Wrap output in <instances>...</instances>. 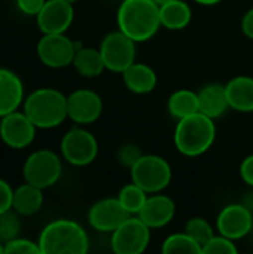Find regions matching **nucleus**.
Instances as JSON below:
<instances>
[{
  "mask_svg": "<svg viewBox=\"0 0 253 254\" xmlns=\"http://www.w3.org/2000/svg\"><path fill=\"white\" fill-rule=\"evenodd\" d=\"M4 254H42L37 241L27 238H13L4 244Z\"/></svg>",
  "mask_w": 253,
  "mask_h": 254,
  "instance_id": "nucleus-30",
  "label": "nucleus"
},
{
  "mask_svg": "<svg viewBox=\"0 0 253 254\" xmlns=\"http://www.w3.org/2000/svg\"><path fill=\"white\" fill-rule=\"evenodd\" d=\"M37 243L42 254H85L89 250L86 231L70 219H57L48 223Z\"/></svg>",
  "mask_w": 253,
  "mask_h": 254,
  "instance_id": "nucleus-2",
  "label": "nucleus"
},
{
  "mask_svg": "<svg viewBox=\"0 0 253 254\" xmlns=\"http://www.w3.org/2000/svg\"><path fill=\"white\" fill-rule=\"evenodd\" d=\"M36 125L19 110L0 118V138L10 149H25L36 137Z\"/></svg>",
  "mask_w": 253,
  "mask_h": 254,
  "instance_id": "nucleus-11",
  "label": "nucleus"
},
{
  "mask_svg": "<svg viewBox=\"0 0 253 254\" xmlns=\"http://www.w3.org/2000/svg\"><path fill=\"white\" fill-rule=\"evenodd\" d=\"M148 196H149V193L143 188H140L137 183H134V182L122 186L119 193H118V199L121 201L124 208L131 216H137L139 214V211L145 205Z\"/></svg>",
  "mask_w": 253,
  "mask_h": 254,
  "instance_id": "nucleus-25",
  "label": "nucleus"
},
{
  "mask_svg": "<svg viewBox=\"0 0 253 254\" xmlns=\"http://www.w3.org/2000/svg\"><path fill=\"white\" fill-rule=\"evenodd\" d=\"M183 231L189 237H192L201 246V250H203V246L215 235V231H213L212 225L206 219H203V217H192V219H189L186 222Z\"/></svg>",
  "mask_w": 253,
  "mask_h": 254,
  "instance_id": "nucleus-27",
  "label": "nucleus"
},
{
  "mask_svg": "<svg viewBox=\"0 0 253 254\" xmlns=\"http://www.w3.org/2000/svg\"><path fill=\"white\" fill-rule=\"evenodd\" d=\"M67 1H70V3H75V1H78V0H67Z\"/></svg>",
  "mask_w": 253,
  "mask_h": 254,
  "instance_id": "nucleus-39",
  "label": "nucleus"
},
{
  "mask_svg": "<svg viewBox=\"0 0 253 254\" xmlns=\"http://www.w3.org/2000/svg\"><path fill=\"white\" fill-rule=\"evenodd\" d=\"M157 4H164V3H167V1H170V0H154Z\"/></svg>",
  "mask_w": 253,
  "mask_h": 254,
  "instance_id": "nucleus-37",
  "label": "nucleus"
},
{
  "mask_svg": "<svg viewBox=\"0 0 253 254\" xmlns=\"http://www.w3.org/2000/svg\"><path fill=\"white\" fill-rule=\"evenodd\" d=\"M240 177L248 186L253 188V153L246 156L240 164Z\"/></svg>",
  "mask_w": 253,
  "mask_h": 254,
  "instance_id": "nucleus-34",
  "label": "nucleus"
},
{
  "mask_svg": "<svg viewBox=\"0 0 253 254\" xmlns=\"http://www.w3.org/2000/svg\"><path fill=\"white\" fill-rule=\"evenodd\" d=\"M136 45L137 42H134L119 28L106 34L98 48L104 60L106 70L113 73H122L133 63H136Z\"/></svg>",
  "mask_w": 253,
  "mask_h": 254,
  "instance_id": "nucleus-9",
  "label": "nucleus"
},
{
  "mask_svg": "<svg viewBox=\"0 0 253 254\" xmlns=\"http://www.w3.org/2000/svg\"><path fill=\"white\" fill-rule=\"evenodd\" d=\"M18 216L19 214H16L13 210L0 213V243L6 244L19 235L21 223Z\"/></svg>",
  "mask_w": 253,
  "mask_h": 254,
  "instance_id": "nucleus-28",
  "label": "nucleus"
},
{
  "mask_svg": "<svg viewBox=\"0 0 253 254\" xmlns=\"http://www.w3.org/2000/svg\"><path fill=\"white\" fill-rule=\"evenodd\" d=\"M61 156L70 165L86 167L92 164L98 155V141L85 128L76 127L69 129L60 143Z\"/></svg>",
  "mask_w": 253,
  "mask_h": 254,
  "instance_id": "nucleus-7",
  "label": "nucleus"
},
{
  "mask_svg": "<svg viewBox=\"0 0 253 254\" xmlns=\"http://www.w3.org/2000/svg\"><path fill=\"white\" fill-rule=\"evenodd\" d=\"M194 1L198 3V4H203V6H213V4L221 3L222 0H194Z\"/></svg>",
  "mask_w": 253,
  "mask_h": 254,
  "instance_id": "nucleus-36",
  "label": "nucleus"
},
{
  "mask_svg": "<svg viewBox=\"0 0 253 254\" xmlns=\"http://www.w3.org/2000/svg\"><path fill=\"white\" fill-rule=\"evenodd\" d=\"M160 19L161 27L171 31H179L186 28L192 21V9L183 0H170L160 4Z\"/></svg>",
  "mask_w": 253,
  "mask_h": 254,
  "instance_id": "nucleus-22",
  "label": "nucleus"
},
{
  "mask_svg": "<svg viewBox=\"0 0 253 254\" xmlns=\"http://www.w3.org/2000/svg\"><path fill=\"white\" fill-rule=\"evenodd\" d=\"M22 112L39 129H51L67 118V97L55 88H37L24 98Z\"/></svg>",
  "mask_w": 253,
  "mask_h": 254,
  "instance_id": "nucleus-4",
  "label": "nucleus"
},
{
  "mask_svg": "<svg viewBox=\"0 0 253 254\" xmlns=\"http://www.w3.org/2000/svg\"><path fill=\"white\" fill-rule=\"evenodd\" d=\"M0 254H4V244L0 243Z\"/></svg>",
  "mask_w": 253,
  "mask_h": 254,
  "instance_id": "nucleus-38",
  "label": "nucleus"
},
{
  "mask_svg": "<svg viewBox=\"0 0 253 254\" xmlns=\"http://www.w3.org/2000/svg\"><path fill=\"white\" fill-rule=\"evenodd\" d=\"M151 228L137 216H130L110 234V247L116 254H142L151 243Z\"/></svg>",
  "mask_w": 253,
  "mask_h": 254,
  "instance_id": "nucleus-8",
  "label": "nucleus"
},
{
  "mask_svg": "<svg viewBox=\"0 0 253 254\" xmlns=\"http://www.w3.org/2000/svg\"><path fill=\"white\" fill-rule=\"evenodd\" d=\"M131 182L137 183L148 193H158L171 183L173 171L167 159L158 155H142L130 168Z\"/></svg>",
  "mask_w": 253,
  "mask_h": 254,
  "instance_id": "nucleus-5",
  "label": "nucleus"
},
{
  "mask_svg": "<svg viewBox=\"0 0 253 254\" xmlns=\"http://www.w3.org/2000/svg\"><path fill=\"white\" fill-rule=\"evenodd\" d=\"M239 249L236 246V241L218 234L213 235L204 246L201 254H237Z\"/></svg>",
  "mask_w": 253,
  "mask_h": 254,
  "instance_id": "nucleus-29",
  "label": "nucleus"
},
{
  "mask_svg": "<svg viewBox=\"0 0 253 254\" xmlns=\"http://www.w3.org/2000/svg\"><path fill=\"white\" fill-rule=\"evenodd\" d=\"M24 103V85L16 73L0 68V118L19 110Z\"/></svg>",
  "mask_w": 253,
  "mask_h": 254,
  "instance_id": "nucleus-17",
  "label": "nucleus"
},
{
  "mask_svg": "<svg viewBox=\"0 0 253 254\" xmlns=\"http://www.w3.org/2000/svg\"><path fill=\"white\" fill-rule=\"evenodd\" d=\"M174 146L179 153L188 158L201 156L216 140L215 121L201 112L177 121L174 128Z\"/></svg>",
  "mask_w": 253,
  "mask_h": 254,
  "instance_id": "nucleus-3",
  "label": "nucleus"
},
{
  "mask_svg": "<svg viewBox=\"0 0 253 254\" xmlns=\"http://www.w3.org/2000/svg\"><path fill=\"white\" fill-rule=\"evenodd\" d=\"M103 113L101 97L86 88H79L67 95V118L78 125L94 124Z\"/></svg>",
  "mask_w": 253,
  "mask_h": 254,
  "instance_id": "nucleus-12",
  "label": "nucleus"
},
{
  "mask_svg": "<svg viewBox=\"0 0 253 254\" xmlns=\"http://www.w3.org/2000/svg\"><path fill=\"white\" fill-rule=\"evenodd\" d=\"M216 231L233 241L248 237L253 231V214L251 208L242 204L225 205L218 214Z\"/></svg>",
  "mask_w": 253,
  "mask_h": 254,
  "instance_id": "nucleus-13",
  "label": "nucleus"
},
{
  "mask_svg": "<svg viewBox=\"0 0 253 254\" xmlns=\"http://www.w3.org/2000/svg\"><path fill=\"white\" fill-rule=\"evenodd\" d=\"M63 174L61 158L49 150L39 149L30 153L22 165V177L24 182L37 186L40 189H48L54 186Z\"/></svg>",
  "mask_w": 253,
  "mask_h": 254,
  "instance_id": "nucleus-6",
  "label": "nucleus"
},
{
  "mask_svg": "<svg viewBox=\"0 0 253 254\" xmlns=\"http://www.w3.org/2000/svg\"><path fill=\"white\" fill-rule=\"evenodd\" d=\"M167 109H169V113L173 118H176L177 121L200 112V109H198V92L191 91V89L174 91L167 101Z\"/></svg>",
  "mask_w": 253,
  "mask_h": 254,
  "instance_id": "nucleus-24",
  "label": "nucleus"
},
{
  "mask_svg": "<svg viewBox=\"0 0 253 254\" xmlns=\"http://www.w3.org/2000/svg\"><path fill=\"white\" fill-rule=\"evenodd\" d=\"M161 252L164 254H201V246L183 231V232H176V234L169 235L161 246Z\"/></svg>",
  "mask_w": 253,
  "mask_h": 254,
  "instance_id": "nucleus-26",
  "label": "nucleus"
},
{
  "mask_svg": "<svg viewBox=\"0 0 253 254\" xmlns=\"http://www.w3.org/2000/svg\"><path fill=\"white\" fill-rule=\"evenodd\" d=\"M198 109L213 121L222 118L230 109L225 85L209 83L203 86L198 91Z\"/></svg>",
  "mask_w": 253,
  "mask_h": 254,
  "instance_id": "nucleus-19",
  "label": "nucleus"
},
{
  "mask_svg": "<svg viewBox=\"0 0 253 254\" xmlns=\"http://www.w3.org/2000/svg\"><path fill=\"white\" fill-rule=\"evenodd\" d=\"M45 1L46 0H16V6L24 15L36 16L43 7Z\"/></svg>",
  "mask_w": 253,
  "mask_h": 254,
  "instance_id": "nucleus-33",
  "label": "nucleus"
},
{
  "mask_svg": "<svg viewBox=\"0 0 253 254\" xmlns=\"http://www.w3.org/2000/svg\"><path fill=\"white\" fill-rule=\"evenodd\" d=\"M43 205V189L33 186L30 183H24L13 189L12 198V210L19 216H33Z\"/></svg>",
  "mask_w": 253,
  "mask_h": 254,
  "instance_id": "nucleus-21",
  "label": "nucleus"
},
{
  "mask_svg": "<svg viewBox=\"0 0 253 254\" xmlns=\"http://www.w3.org/2000/svg\"><path fill=\"white\" fill-rule=\"evenodd\" d=\"M116 24L137 43L151 40L161 28L160 4L154 0H122L116 12Z\"/></svg>",
  "mask_w": 253,
  "mask_h": 254,
  "instance_id": "nucleus-1",
  "label": "nucleus"
},
{
  "mask_svg": "<svg viewBox=\"0 0 253 254\" xmlns=\"http://www.w3.org/2000/svg\"><path fill=\"white\" fill-rule=\"evenodd\" d=\"M72 65L81 76L88 79L97 77L106 70L100 49L91 46H79L75 54Z\"/></svg>",
  "mask_w": 253,
  "mask_h": 254,
  "instance_id": "nucleus-23",
  "label": "nucleus"
},
{
  "mask_svg": "<svg viewBox=\"0 0 253 254\" xmlns=\"http://www.w3.org/2000/svg\"><path fill=\"white\" fill-rule=\"evenodd\" d=\"M12 198H13V189L6 180L0 179V213L12 210Z\"/></svg>",
  "mask_w": 253,
  "mask_h": 254,
  "instance_id": "nucleus-32",
  "label": "nucleus"
},
{
  "mask_svg": "<svg viewBox=\"0 0 253 254\" xmlns=\"http://www.w3.org/2000/svg\"><path fill=\"white\" fill-rule=\"evenodd\" d=\"M121 74L127 89L139 95L152 92L158 85L157 71L145 63H133Z\"/></svg>",
  "mask_w": 253,
  "mask_h": 254,
  "instance_id": "nucleus-18",
  "label": "nucleus"
},
{
  "mask_svg": "<svg viewBox=\"0 0 253 254\" xmlns=\"http://www.w3.org/2000/svg\"><path fill=\"white\" fill-rule=\"evenodd\" d=\"M81 45L75 43L66 33L43 34L36 46L40 63L49 68H64L72 65L75 54Z\"/></svg>",
  "mask_w": 253,
  "mask_h": 254,
  "instance_id": "nucleus-10",
  "label": "nucleus"
},
{
  "mask_svg": "<svg viewBox=\"0 0 253 254\" xmlns=\"http://www.w3.org/2000/svg\"><path fill=\"white\" fill-rule=\"evenodd\" d=\"M174 214H176L174 201L169 195L158 192V193H149L137 217H140L151 229H161L173 220Z\"/></svg>",
  "mask_w": 253,
  "mask_h": 254,
  "instance_id": "nucleus-16",
  "label": "nucleus"
},
{
  "mask_svg": "<svg viewBox=\"0 0 253 254\" xmlns=\"http://www.w3.org/2000/svg\"><path fill=\"white\" fill-rule=\"evenodd\" d=\"M73 18V3L67 0H46L36 15V22L43 34H55L66 33L70 28Z\"/></svg>",
  "mask_w": 253,
  "mask_h": 254,
  "instance_id": "nucleus-15",
  "label": "nucleus"
},
{
  "mask_svg": "<svg viewBox=\"0 0 253 254\" xmlns=\"http://www.w3.org/2000/svg\"><path fill=\"white\" fill-rule=\"evenodd\" d=\"M242 30H243V33H245L246 37H249V39L253 40V6L243 15Z\"/></svg>",
  "mask_w": 253,
  "mask_h": 254,
  "instance_id": "nucleus-35",
  "label": "nucleus"
},
{
  "mask_svg": "<svg viewBox=\"0 0 253 254\" xmlns=\"http://www.w3.org/2000/svg\"><path fill=\"white\" fill-rule=\"evenodd\" d=\"M142 155H143V153L140 152V149H139L137 146H134V144H125V146H122V147L119 149V152H118V159H119V162H122V165L131 168V167L139 161V158H140Z\"/></svg>",
  "mask_w": 253,
  "mask_h": 254,
  "instance_id": "nucleus-31",
  "label": "nucleus"
},
{
  "mask_svg": "<svg viewBox=\"0 0 253 254\" xmlns=\"http://www.w3.org/2000/svg\"><path fill=\"white\" fill-rule=\"evenodd\" d=\"M130 216L131 214L124 208L118 196L103 198L91 205L88 211V223L97 232L112 234Z\"/></svg>",
  "mask_w": 253,
  "mask_h": 254,
  "instance_id": "nucleus-14",
  "label": "nucleus"
},
{
  "mask_svg": "<svg viewBox=\"0 0 253 254\" xmlns=\"http://www.w3.org/2000/svg\"><path fill=\"white\" fill-rule=\"evenodd\" d=\"M230 109L240 113L253 112V77L240 74L225 85Z\"/></svg>",
  "mask_w": 253,
  "mask_h": 254,
  "instance_id": "nucleus-20",
  "label": "nucleus"
}]
</instances>
